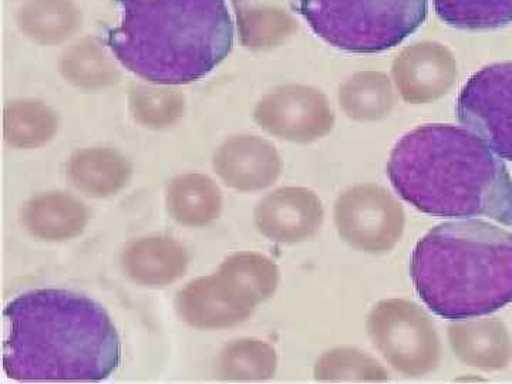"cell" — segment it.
Wrapping results in <instances>:
<instances>
[{
  "instance_id": "obj_1",
  "label": "cell",
  "mask_w": 512,
  "mask_h": 384,
  "mask_svg": "<svg viewBox=\"0 0 512 384\" xmlns=\"http://www.w3.org/2000/svg\"><path fill=\"white\" fill-rule=\"evenodd\" d=\"M3 369L19 382H101L116 372L121 343L109 313L87 296L35 289L3 312Z\"/></svg>"
},
{
  "instance_id": "obj_2",
  "label": "cell",
  "mask_w": 512,
  "mask_h": 384,
  "mask_svg": "<svg viewBox=\"0 0 512 384\" xmlns=\"http://www.w3.org/2000/svg\"><path fill=\"white\" fill-rule=\"evenodd\" d=\"M387 174L397 194L424 214L464 220L487 217L512 227L510 173L467 128H414L394 146Z\"/></svg>"
},
{
  "instance_id": "obj_3",
  "label": "cell",
  "mask_w": 512,
  "mask_h": 384,
  "mask_svg": "<svg viewBox=\"0 0 512 384\" xmlns=\"http://www.w3.org/2000/svg\"><path fill=\"white\" fill-rule=\"evenodd\" d=\"M119 26L109 47L127 70L148 82H197L227 59L234 23L225 0H117Z\"/></svg>"
},
{
  "instance_id": "obj_4",
  "label": "cell",
  "mask_w": 512,
  "mask_h": 384,
  "mask_svg": "<svg viewBox=\"0 0 512 384\" xmlns=\"http://www.w3.org/2000/svg\"><path fill=\"white\" fill-rule=\"evenodd\" d=\"M414 288L437 316L490 315L512 302V234L480 220L448 221L417 242Z\"/></svg>"
},
{
  "instance_id": "obj_5",
  "label": "cell",
  "mask_w": 512,
  "mask_h": 384,
  "mask_svg": "<svg viewBox=\"0 0 512 384\" xmlns=\"http://www.w3.org/2000/svg\"><path fill=\"white\" fill-rule=\"evenodd\" d=\"M313 32L350 53L386 52L426 22L427 0H296Z\"/></svg>"
},
{
  "instance_id": "obj_6",
  "label": "cell",
  "mask_w": 512,
  "mask_h": 384,
  "mask_svg": "<svg viewBox=\"0 0 512 384\" xmlns=\"http://www.w3.org/2000/svg\"><path fill=\"white\" fill-rule=\"evenodd\" d=\"M367 333L380 356L406 377L429 375L441 362L433 320L417 303L384 299L367 318Z\"/></svg>"
},
{
  "instance_id": "obj_7",
  "label": "cell",
  "mask_w": 512,
  "mask_h": 384,
  "mask_svg": "<svg viewBox=\"0 0 512 384\" xmlns=\"http://www.w3.org/2000/svg\"><path fill=\"white\" fill-rule=\"evenodd\" d=\"M339 237L366 254L392 251L406 227L403 205L382 185L360 184L339 195L335 204Z\"/></svg>"
},
{
  "instance_id": "obj_8",
  "label": "cell",
  "mask_w": 512,
  "mask_h": 384,
  "mask_svg": "<svg viewBox=\"0 0 512 384\" xmlns=\"http://www.w3.org/2000/svg\"><path fill=\"white\" fill-rule=\"evenodd\" d=\"M457 116L498 157L512 161V62L473 74L458 96Z\"/></svg>"
},
{
  "instance_id": "obj_9",
  "label": "cell",
  "mask_w": 512,
  "mask_h": 384,
  "mask_svg": "<svg viewBox=\"0 0 512 384\" xmlns=\"http://www.w3.org/2000/svg\"><path fill=\"white\" fill-rule=\"evenodd\" d=\"M258 303L228 275L201 276L178 292L175 308L191 328L227 329L254 315Z\"/></svg>"
},
{
  "instance_id": "obj_10",
  "label": "cell",
  "mask_w": 512,
  "mask_h": 384,
  "mask_svg": "<svg viewBox=\"0 0 512 384\" xmlns=\"http://www.w3.org/2000/svg\"><path fill=\"white\" fill-rule=\"evenodd\" d=\"M255 120L276 137L308 143L328 133L333 116L328 101L318 90L288 86L261 100L255 110Z\"/></svg>"
},
{
  "instance_id": "obj_11",
  "label": "cell",
  "mask_w": 512,
  "mask_h": 384,
  "mask_svg": "<svg viewBox=\"0 0 512 384\" xmlns=\"http://www.w3.org/2000/svg\"><path fill=\"white\" fill-rule=\"evenodd\" d=\"M325 210L316 192L305 187H284L269 192L254 212L258 231L278 244H298L318 234Z\"/></svg>"
},
{
  "instance_id": "obj_12",
  "label": "cell",
  "mask_w": 512,
  "mask_h": 384,
  "mask_svg": "<svg viewBox=\"0 0 512 384\" xmlns=\"http://www.w3.org/2000/svg\"><path fill=\"white\" fill-rule=\"evenodd\" d=\"M212 165L222 183L239 192L265 190L275 184L282 171L275 147L252 136L229 138L214 154Z\"/></svg>"
},
{
  "instance_id": "obj_13",
  "label": "cell",
  "mask_w": 512,
  "mask_h": 384,
  "mask_svg": "<svg viewBox=\"0 0 512 384\" xmlns=\"http://www.w3.org/2000/svg\"><path fill=\"white\" fill-rule=\"evenodd\" d=\"M447 336L454 356L464 365L484 372H498L510 365L512 339L500 319L453 320Z\"/></svg>"
},
{
  "instance_id": "obj_14",
  "label": "cell",
  "mask_w": 512,
  "mask_h": 384,
  "mask_svg": "<svg viewBox=\"0 0 512 384\" xmlns=\"http://www.w3.org/2000/svg\"><path fill=\"white\" fill-rule=\"evenodd\" d=\"M190 264L187 249L167 237L136 239L124 248L121 266L134 284L164 288L183 278Z\"/></svg>"
},
{
  "instance_id": "obj_15",
  "label": "cell",
  "mask_w": 512,
  "mask_h": 384,
  "mask_svg": "<svg viewBox=\"0 0 512 384\" xmlns=\"http://www.w3.org/2000/svg\"><path fill=\"white\" fill-rule=\"evenodd\" d=\"M23 220L33 237L42 241L60 242L82 234L89 222V211L73 195L45 192L28 202Z\"/></svg>"
},
{
  "instance_id": "obj_16",
  "label": "cell",
  "mask_w": 512,
  "mask_h": 384,
  "mask_svg": "<svg viewBox=\"0 0 512 384\" xmlns=\"http://www.w3.org/2000/svg\"><path fill=\"white\" fill-rule=\"evenodd\" d=\"M130 161L111 148H82L70 157L67 178L77 191L92 198H107L130 181Z\"/></svg>"
},
{
  "instance_id": "obj_17",
  "label": "cell",
  "mask_w": 512,
  "mask_h": 384,
  "mask_svg": "<svg viewBox=\"0 0 512 384\" xmlns=\"http://www.w3.org/2000/svg\"><path fill=\"white\" fill-rule=\"evenodd\" d=\"M165 204L175 222L188 228H201L220 217L224 201L212 178L188 173L178 175L168 184Z\"/></svg>"
},
{
  "instance_id": "obj_18",
  "label": "cell",
  "mask_w": 512,
  "mask_h": 384,
  "mask_svg": "<svg viewBox=\"0 0 512 384\" xmlns=\"http://www.w3.org/2000/svg\"><path fill=\"white\" fill-rule=\"evenodd\" d=\"M80 10L72 0H28L19 10L20 30L40 45H57L79 29Z\"/></svg>"
},
{
  "instance_id": "obj_19",
  "label": "cell",
  "mask_w": 512,
  "mask_h": 384,
  "mask_svg": "<svg viewBox=\"0 0 512 384\" xmlns=\"http://www.w3.org/2000/svg\"><path fill=\"white\" fill-rule=\"evenodd\" d=\"M278 369L274 346L259 339H238L228 343L217 359V372L224 380L264 382Z\"/></svg>"
},
{
  "instance_id": "obj_20",
  "label": "cell",
  "mask_w": 512,
  "mask_h": 384,
  "mask_svg": "<svg viewBox=\"0 0 512 384\" xmlns=\"http://www.w3.org/2000/svg\"><path fill=\"white\" fill-rule=\"evenodd\" d=\"M59 120L55 111L40 101H13L5 111V140L16 148L45 146L55 137Z\"/></svg>"
},
{
  "instance_id": "obj_21",
  "label": "cell",
  "mask_w": 512,
  "mask_h": 384,
  "mask_svg": "<svg viewBox=\"0 0 512 384\" xmlns=\"http://www.w3.org/2000/svg\"><path fill=\"white\" fill-rule=\"evenodd\" d=\"M60 72L67 82L84 90L103 89L119 80L116 66L103 47L92 39L66 50L60 60Z\"/></svg>"
},
{
  "instance_id": "obj_22",
  "label": "cell",
  "mask_w": 512,
  "mask_h": 384,
  "mask_svg": "<svg viewBox=\"0 0 512 384\" xmlns=\"http://www.w3.org/2000/svg\"><path fill=\"white\" fill-rule=\"evenodd\" d=\"M394 74L404 99L426 103L447 92L453 83L454 67L444 59H404Z\"/></svg>"
},
{
  "instance_id": "obj_23",
  "label": "cell",
  "mask_w": 512,
  "mask_h": 384,
  "mask_svg": "<svg viewBox=\"0 0 512 384\" xmlns=\"http://www.w3.org/2000/svg\"><path fill=\"white\" fill-rule=\"evenodd\" d=\"M437 16L448 26L490 30L512 23V0H433Z\"/></svg>"
},
{
  "instance_id": "obj_24",
  "label": "cell",
  "mask_w": 512,
  "mask_h": 384,
  "mask_svg": "<svg viewBox=\"0 0 512 384\" xmlns=\"http://www.w3.org/2000/svg\"><path fill=\"white\" fill-rule=\"evenodd\" d=\"M318 382H387L389 372L369 353L356 348L328 350L316 362Z\"/></svg>"
},
{
  "instance_id": "obj_25",
  "label": "cell",
  "mask_w": 512,
  "mask_h": 384,
  "mask_svg": "<svg viewBox=\"0 0 512 384\" xmlns=\"http://www.w3.org/2000/svg\"><path fill=\"white\" fill-rule=\"evenodd\" d=\"M218 271L234 279L258 305L275 295L281 281L278 265L268 256L255 252L228 256Z\"/></svg>"
},
{
  "instance_id": "obj_26",
  "label": "cell",
  "mask_w": 512,
  "mask_h": 384,
  "mask_svg": "<svg viewBox=\"0 0 512 384\" xmlns=\"http://www.w3.org/2000/svg\"><path fill=\"white\" fill-rule=\"evenodd\" d=\"M130 107L138 124L160 130L183 116L185 100L183 94L174 90L137 86L131 90Z\"/></svg>"
},
{
  "instance_id": "obj_27",
  "label": "cell",
  "mask_w": 512,
  "mask_h": 384,
  "mask_svg": "<svg viewBox=\"0 0 512 384\" xmlns=\"http://www.w3.org/2000/svg\"><path fill=\"white\" fill-rule=\"evenodd\" d=\"M340 101L349 116L375 119L389 109L392 93L383 77L367 74L346 84L340 93Z\"/></svg>"
}]
</instances>
